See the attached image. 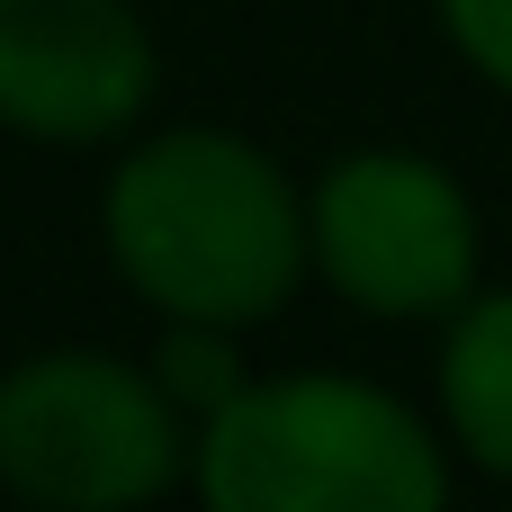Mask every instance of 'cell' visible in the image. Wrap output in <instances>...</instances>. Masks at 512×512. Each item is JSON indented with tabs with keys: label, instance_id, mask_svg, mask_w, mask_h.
Here are the masks:
<instances>
[{
	"label": "cell",
	"instance_id": "cell-1",
	"mask_svg": "<svg viewBox=\"0 0 512 512\" xmlns=\"http://www.w3.org/2000/svg\"><path fill=\"white\" fill-rule=\"evenodd\" d=\"M117 279L162 324H270L315 270L306 189L234 126H162L99 189Z\"/></svg>",
	"mask_w": 512,
	"mask_h": 512
},
{
	"label": "cell",
	"instance_id": "cell-2",
	"mask_svg": "<svg viewBox=\"0 0 512 512\" xmlns=\"http://www.w3.org/2000/svg\"><path fill=\"white\" fill-rule=\"evenodd\" d=\"M189 486L216 512H441L450 450L432 423L342 369L252 378L198 423Z\"/></svg>",
	"mask_w": 512,
	"mask_h": 512
},
{
	"label": "cell",
	"instance_id": "cell-3",
	"mask_svg": "<svg viewBox=\"0 0 512 512\" xmlns=\"http://www.w3.org/2000/svg\"><path fill=\"white\" fill-rule=\"evenodd\" d=\"M198 423L126 351L54 342L0 369V486L54 512H117L189 486Z\"/></svg>",
	"mask_w": 512,
	"mask_h": 512
},
{
	"label": "cell",
	"instance_id": "cell-4",
	"mask_svg": "<svg viewBox=\"0 0 512 512\" xmlns=\"http://www.w3.org/2000/svg\"><path fill=\"white\" fill-rule=\"evenodd\" d=\"M306 243L342 306L378 324H450L486 288L477 198L405 144H360L306 189Z\"/></svg>",
	"mask_w": 512,
	"mask_h": 512
},
{
	"label": "cell",
	"instance_id": "cell-5",
	"mask_svg": "<svg viewBox=\"0 0 512 512\" xmlns=\"http://www.w3.org/2000/svg\"><path fill=\"white\" fill-rule=\"evenodd\" d=\"M162 90L135 0H0V126L27 144H117Z\"/></svg>",
	"mask_w": 512,
	"mask_h": 512
},
{
	"label": "cell",
	"instance_id": "cell-6",
	"mask_svg": "<svg viewBox=\"0 0 512 512\" xmlns=\"http://www.w3.org/2000/svg\"><path fill=\"white\" fill-rule=\"evenodd\" d=\"M441 432L512 486V288H477L441 333Z\"/></svg>",
	"mask_w": 512,
	"mask_h": 512
},
{
	"label": "cell",
	"instance_id": "cell-7",
	"mask_svg": "<svg viewBox=\"0 0 512 512\" xmlns=\"http://www.w3.org/2000/svg\"><path fill=\"white\" fill-rule=\"evenodd\" d=\"M243 333L234 324H162V351H153V378H162V396L189 414V423H207L216 405H234L252 378H243V351H234Z\"/></svg>",
	"mask_w": 512,
	"mask_h": 512
},
{
	"label": "cell",
	"instance_id": "cell-8",
	"mask_svg": "<svg viewBox=\"0 0 512 512\" xmlns=\"http://www.w3.org/2000/svg\"><path fill=\"white\" fill-rule=\"evenodd\" d=\"M432 9H441V27H450L459 63H468L486 90L512 99V0H432Z\"/></svg>",
	"mask_w": 512,
	"mask_h": 512
}]
</instances>
